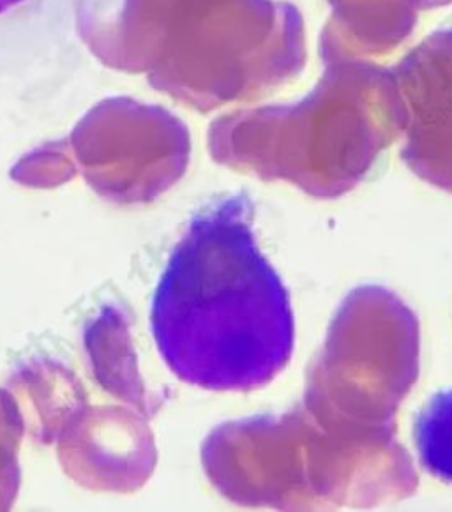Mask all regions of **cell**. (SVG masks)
<instances>
[{"label":"cell","instance_id":"cell-1","mask_svg":"<svg viewBox=\"0 0 452 512\" xmlns=\"http://www.w3.org/2000/svg\"><path fill=\"white\" fill-rule=\"evenodd\" d=\"M255 205L226 196L191 219L159 279L152 332L166 366L207 391L271 384L292 359L294 313L260 251Z\"/></svg>","mask_w":452,"mask_h":512},{"label":"cell","instance_id":"cell-2","mask_svg":"<svg viewBox=\"0 0 452 512\" xmlns=\"http://www.w3.org/2000/svg\"><path fill=\"white\" fill-rule=\"evenodd\" d=\"M391 69L327 62L317 87L294 105L239 110L212 124V158L262 181H287L315 198H339L370 174L401 136Z\"/></svg>","mask_w":452,"mask_h":512},{"label":"cell","instance_id":"cell-3","mask_svg":"<svg viewBox=\"0 0 452 512\" xmlns=\"http://www.w3.org/2000/svg\"><path fill=\"white\" fill-rule=\"evenodd\" d=\"M204 463L230 502L279 511L394 504L419 484L396 437L325 428L302 403L287 414L219 426L205 444Z\"/></svg>","mask_w":452,"mask_h":512},{"label":"cell","instance_id":"cell-4","mask_svg":"<svg viewBox=\"0 0 452 512\" xmlns=\"http://www.w3.org/2000/svg\"><path fill=\"white\" fill-rule=\"evenodd\" d=\"M419 322L391 290L355 288L309 364L302 405L322 426L396 437V414L419 377Z\"/></svg>","mask_w":452,"mask_h":512},{"label":"cell","instance_id":"cell-5","mask_svg":"<svg viewBox=\"0 0 452 512\" xmlns=\"http://www.w3.org/2000/svg\"><path fill=\"white\" fill-rule=\"evenodd\" d=\"M401 105V158L422 181L452 193V29L415 46L391 69Z\"/></svg>","mask_w":452,"mask_h":512},{"label":"cell","instance_id":"cell-6","mask_svg":"<svg viewBox=\"0 0 452 512\" xmlns=\"http://www.w3.org/2000/svg\"><path fill=\"white\" fill-rule=\"evenodd\" d=\"M452 0H329L320 53L325 64L384 57L414 32L419 13Z\"/></svg>","mask_w":452,"mask_h":512},{"label":"cell","instance_id":"cell-7","mask_svg":"<svg viewBox=\"0 0 452 512\" xmlns=\"http://www.w3.org/2000/svg\"><path fill=\"white\" fill-rule=\"evenodd\" d=\"M419 460L426 472L452 484V389L437 392L414 424Z\"/></svg>","mask_w":452,"mask_h":512},{"label":"cell","instance_id":"cell-8","mask_svg":"<svg viewBox=\"0 0 452 512\" xmlns=\"http://www.w3.org/2000/svg\"><path fill=\"white\" fill-rule=\"evenodd\" d=\"M23 0H0V15L8 13L9 9L22 4Z\"/></svg>","mask_w":452,"mask_h":512}]
</instances>
